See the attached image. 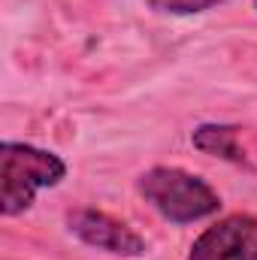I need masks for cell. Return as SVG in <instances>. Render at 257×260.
I'll return each instance as SVG.
<instances>
[{
	"label": "cell",
	"instance_id": "3",
	"mask_svg": "<svg viewBox=\"0 0 257 260\" xmlns=\"http://www.w3.org/2000/svg\"><path fill=\"white\" fill-rule=\"evenodd\" d=\"M67 227L88 248H97V251H106L115 257H142L145 254V239L124 221L112 218L109 212L88 209V206L73 209L67 215Z\"/></svg>",
	"mask_w": 257,
	"mask_h": 260
},
{
	"label": "cell",
	"instance_id": "7",
	"mask_svg": "<svg viewBox=\"0 0 257 260\" xmlns=\"http://www.w3.org/2000/svg\"><path fill=\"white\" fill-rule=\"evenodd\" d=\"M254 6H257V0H254Z\"/></svg>",
	"mask_w": 257,
	"mask_h": 260
},
{
	"label": "cell",
	"instance_id": "1",
	"mask_svg": "<svg viewBox=\"0 0 257 260\" xmlns=\"http://www.w3.org/2000/svg\"><path fill=\"white\" fill-rule=\"evenodd\" d=\"M0 164H3V191H0V215L15 218L24 215L40 191L58 188L67 179V164L46 148L30 142H0Z\"/></svg>",
	"mask_w": 257,
	"mask_h": 260
},
{
	"label": "cell",
	"instance_id": "5",
	"mask_svg": "<svg viewBox=\"0 0 257 260\" xmlns=\"http://www.w3.org/2000/svg\"><path fill=\"white\" fill-rule=\"evenodd\" d=\"M191 142L203 154L224 157V160H233V164L245 160V148L239 145V127H233V124H200L194 130Z\"/></svg>",
	"mask_w": 257,
	"mask_h": 260
},
{
	"label": "cell",
	"instance_id": "2",
	"mask_svg": "<svg viewBox=\"0 0 257 260\" xmlns=\"http://www.w3.org/2000/svg\"><path fill=\"white\" fill-rule=\"evenodd\" d=\"M139 197L167 221L194 224L203 218L218 215L221 197L218 191L182 167H151L136 182Z\"/></svg>",
	"mask_w": 257,
	"mask_h": 260
},
{
	"label": "cell",
	"instance_id": "6",
	"mask_svg": "<svg viewBox=\"0 0 257 260\" xmlns=\"http://www.w3.org/2000/svg\"><path fill=\"white\" fill-rule=\"evenodd\" d=\"M218 3L224 0H148V6L164 15H197V12L215 9Z\"/></svg>",
	"mask_w": 257,
	"mask_h": 260
},
{
	"label": "cell",
	"instance_id": "4",
	"mask_svg": "<svg viewBox=\"0 0 257 260\" xmlns=\"http://www.w3.org/2000/svg\"><path fill=\"white\" fill-rule=\"evenodd\" d=\"M188 260H257V218L233 212L194 239Z\"/></svg>",
	"mask_w": 257,
	"mask_h": 260
}]
</instances>
